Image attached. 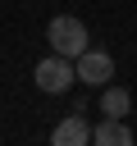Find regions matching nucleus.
I'll return each mask as SVG.
<instances>
[{
  "label": "nucleus",
  "mask_w": 137,
  "mask_h": 146,
  "mask_svg": "<svg viewBox=\"0 0 137 146\" xmlns=\"http://www.w3.org/2000/svg\"><path fill=\"white\" fill-rule=\"evenodd\" d=\"M100 110H105V119H128V110H132L128 87H110V82H105V91H100Z\"/></svg>",
  "instance_id": "6"
},
{
  "label": "nucleus",
  "mask_w": 137,
  "mask_h": 146,
  "mask_svg": "<svg viewBox=\"0 0 137 146\" xmlns=\"http://www.w3.org/2000/svg\"><path fill=\"white\" fill-rule=\"evenodd\" d=\"M46 41H50V50H55V55H64V59H78V55L91 46V36H87V23H82V18H73V14H59V18H50V27H46Z\"/></svg>",
  "instance_id": "1"
},
{
  "label": "nucleus",
  "mask_w": 137,
  "mask_h": 146,
  "mask_svg": "<svg viewBox=\"0 0 137 146\" xmlns=\"http://www.w3.org/2000/svg\"><path fill=\"white\" fill-rule=\"evenodd\" d=\"M50 141H55V146H82V141H91V128L82 123V110H73L64 123H55Z\"/></svg>",
  "instance_id": "4"
},
{
  "label": "nucleus",
  "mask_w": 137,
  "mask_h": 146,
  "mask_svg": "<svg viewBox=\"0 0 137 146\" xmlns=\"http://www.w3.org/2000/svg\"><path fill=\"white\" fill-rule=\"evenodd\" d=\"M32 78H37V91H46V96H64L68 87H73V59H64V55H46V59H37V68H32Z\"/></svg>",
  "instance_id": "2"
},
{
  "label": "nucleus",
  "mask_w": 137,
  "mask_h": 146,
  "mask_svg": "<svg viewBox=\"0 0 137 146\" xmlns=\"http://www.w3.org/2000/svg\"><path fill=\"white\" fill-rule=\"evenodd\" d=\"M73 73H78V82H87V87H105L110 78H114V59L105 55V50H82L78 59H73Z\"/></svg>",
  "instance_id": "3"
},
{
  "label": "nucleus",
  "mask_w": 137,
  "mask_h": 146,
  "mask_svg": "<svg viewBox=\"0 0 137 146\" xmlns=\"http://www.w3.org/2000/svg\"><path fill=\"white\" fill-rule=\"evenodd\" d=\"M91 141L96 146H132V132L123 119H105L100 128H91Z\"/></svg>",
  "instance_id": "5"
}]
</instances>
